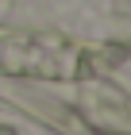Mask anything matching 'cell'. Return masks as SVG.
<instances>
[{
  "label": "cell",
  "mask_w": 131,
  "mask_h": 135,
  "mask_svg": "<svg viewBox=\"0 0 131 135\" xmlns=\"http://www.w3.org/2000/svg\"><path fill=\"white\" fill-rule=\"evenodd\" d=\"M0 135H12V131H4V127H0Z\"/></svg>",
  "instance_id": "1"
}]
</instances>
